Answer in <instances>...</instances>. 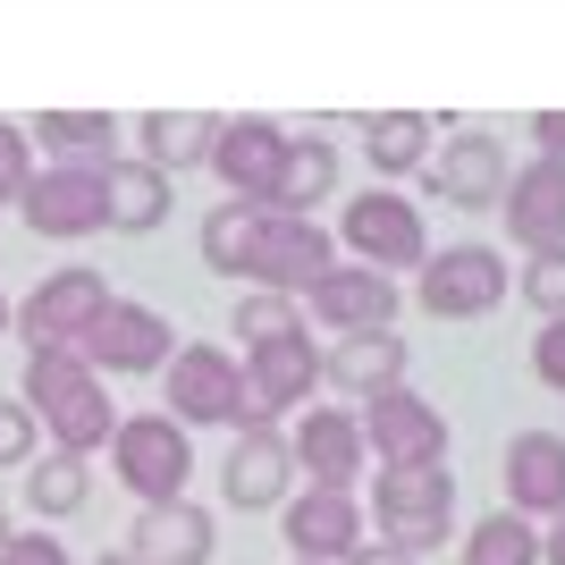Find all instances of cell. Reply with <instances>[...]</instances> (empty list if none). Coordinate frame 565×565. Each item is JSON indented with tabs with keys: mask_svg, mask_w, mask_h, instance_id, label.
<instances>
[{
	"mask_svg": "<svg viewBox=\"0 0 565 565\" xmlns=\"http://www.w3.org/2000/svg\"><path fill=\"white\" fill-rule=\"evenodd\" d=\"M203 262L212 270H245V279H270V287H312L330 262V236L296 212H270V203H228V212L203 220Z\"/></svg>",
	"mask_w": 565,
	"mask_h": 565,
	"instance_id": "cell-1",
	"label": "cell"
},
{
	"mask_svg": "<svg viewBox=\"0 0 565 565\" xmlns=\"http://www.w3.org/2000/svg\"><path fill=\"white\" fill-rule=\"evenodd\" d=\"M25 414L51 430L60 456H94L102 439L118 430L110 397H102V372L76 347H34L25 354Z\"/></svg>",
	"mask_w": 565,
	"mask_h": 565,
	"instance_id": "cell-2",
	"label": "cell"
},
{
	"mask_svg": "<svg viewBox=\"0 0 565 565\" xmlns=\"http://www.w3.org/2000/svg\"><path fill=\"white\" fill-rule=\"evenodd\" d=\"M448 515H456L448 465H388V472H380V548L423 557V548H439Z\"/></svg>",
	"mask_w": 565,
	"mask_h": 565,
	"instance_id": "cell-3",
	"label": "cell"
},
{
	"mask_svg": "<svg viewBox=\"0 0 565 565\" xmlns=\"http://www.w3.org/2000/svg\"><path fill=\"white\" fill-rule=\"evenodd\" d=\"M110 465H118V481H127L143 507L186 498V472H194L186 423H169V414H136V423H118L110 430Z\"/></svg>",
	"mask_w": 565,
	"mask_h": 565,
	"instance_id": "cell-4",
	"label": "cell"
},
{
	"mask_svg": "<svg viewBox=\"0 0 565 565\" xmlns=\"http://www.w3.org/2000/svg\"><path fill=\"white\" fill-rule=\"evenodd\" d=\"M312 380H321V354L305 347V338H262L254 363H245V388H236V430H270L287 414V405L305 397Z\"/></svg>",
	"mask_w": 565,
	"mask_h": 565,
	"instance_id": "cell-5",
	"label": "cell"
},
{
	"mask_svg": "<svg viewBox=\"0 0 565 565\" xmlns=\"http://www.w3.org/2000/svg\"><path fill=\"white\" fill-rule=\"evenodd\" d=\"M102 305H110V287H102V270H51L34 296H25V347H76V338L102 321Z\"/></svg>",
	"mask_w": 565,
	"mask_h": 565,
	"instance_id": "cell-6",
	"label": "cell"
},
{
	"mask_svg": "<svg viewBox=\"0 0 565 565\" xmlns=\"http://www.w3.org/2000/svg\"><path fill=\"white\" fill-rule=\"evenodd\" d=\"M212 169L228 178L236 203H279L287 136L270 127V118H236V127H212Z\"/></svg>",
	"mask_w": 565,
	"mask_h": 565,
	"instance_id": "cell-7",
	"label": "cell"
},
{
	"mask_svg": "<svg viewBox=\"0 0 565 565\" xmlns=\"http://www.w3.org/2000/svg\"><path fill=\"white\" fill-rule=\"evenodd\" d=\"M76 354L85 363H102V372H152V363H169V321L152 305H102V321L85 338H76Z\"/></svg>",
	"mask_w": 565,
	"mask_h": 565,
	"instance_id": "cell-8",
	"label": "cell"
},
{
	"mask_svg": "<svg viewBox=\"0 0 565 565\" xmlns=\"http://www.w3.org/2000/svg\"><path fill=\"white\" fill-rule=\"evenodd\" d=\"M110 169V161H102ZM102 169H43V178H25V220H34V236H94L102 228Z\"/></svg>",
	"mask_w": 565,
	"mask_h": 565,
	"instance_id": "cell-9",
	"label": "cell"
},
{
	"mask_svg": "<svg viewBox=\"0 0 565 565\" xmlns=\"http://www.w3.org/2000/svg\"><path fill=\"white\" fill-rule=\"evenodd\" d=\"M236 388H245V372L220 347L169 354V423H236Z\"/></svg>",
	"mask_w": 565,
	"mask_h": 565,
	"instance_id": "cell-10",
	"label": "cell"
},
{
	"mask_svg": "<svg viewBox=\"0 0 565 565\" xmlns=\"http://www.w3.org/2000/svg\"><path fill=\"white\" fill-rule=\"evenodd\" d=\"M363 439L380 448V465H439V456H448V423H439L423 397H405V388H380L372 397Z\"/></svg>",
	"mask_w": 565,
	"mask_h": 565,
	"instance_id": "cell-11",
	"label": "cell"
},
{
	"mask_svg": "<svg viewBox=\"0 0 565 565\" xmlns=\"http://www.w3.org/2000/svg\"><path fill=\"white\" fill-rule=\"evenodd\" d=\"M287 548H296V565H347L354 548H363L354 498L347 490H305L287 507Z\"/></svg>",
	"mask_w": 565,
	"mask_h": 565,
	"instance_id": "cell-12",
	"label": "cell"
},
{
	"mask_svg": "<svg viewBox=\"0 0 565 565\" xmlns=\"http://www.w3.org/2000/svg\"><path fill=\"white\" fill-rule=\"evenodd\" d=\"M347 245L363 254V270H380V279H388V262H423V220H414V203H405V194H354Z\"/></svg>",
	"mask_w": 565,
	"mask_h": 565,
	"instance_id": "cell-13",
	"label": "cell"
},
{
	"mask_svg": "<svg viewBox=\"0 0 565 565\" xmlns=\"http://www.w3.org/2000/svg\"><path fill=\"white\" fill-rule=\"evenodd\" d=\"M498 296H507V262H498L490 245H456V254H439L423 270V305L456 312V321H465V312H490Z\"/></svg>",
	"mask_w": 565,
	"mask_h": 565,
	"instance_id": "cell-14",
	"label": "cell"
},
{
	"mask_svg": "<svg viewBox=\"0 0 565 565\" xmlns=\"http://www.w3.org/2000/svg\"><path fill=\"white\" fill-rule=\"evenodd\" d=\"M212 515L203 507H186V498H161V507H143L136 532H127V557L136 565H203L212 557Z\"/></svg>",
	"mask_w": 565,
	"mask_h": 565,
	"instance_id": "cell-15",
	"label": "cell"
},
{
	"mask_svg": "<svg viewBox=\"0 0 565 565\" xmlns=\"http://www.w3.org/2000/svg\"><path fill=\"white\" fill-rule=\"evenodd\" d=\"M220 481H228V507H279L287 481H296V456H287L279 430H236Z\"/></svg>",
	"mask_w": 565,
	"mask_h": 565,
	"instance_id": "cell-16",
	"label": "cell"
},
{
	"mask_svg": "<svg viewBox=\"0 0 565 565\" xmlns=\"http://www.w3.org/2000/svg\"><path fill=\"white\" fill-rule=\"evenodd\" d=\"M287 456L312 472V490H347L363 472V423L354 414H305V430L287 439Z\"/></svg>",
	"mask_w": 565,
	"mask_h": 565,
	"instance_id": "cell-17",
	"label": "cell"
},
{
	"mask_svg": "<svg viewBox=\"0 0 565 565\" xmlns=\"http://www.w3.org/2000/svg\"><path fill=\"white\" fill-rule=\"evenodd\" d=\"M507 498L523 515H565V439L557 430H523L507 448Z\"/></svg>",
	"mask_w": 565,
	"mask_h": 565,
	"instance_id": "cell-18",
	"label": "cell"
},
{
	"mask_svg": "<svg viewBox=\"0 0 565 565\" xmlns=\"http://www.w3.org/2000/svg\"><path fill=\"white\" fill-rule=\"evenodd\" d=\"M312 312L330 321V330H388V312H397V287L380 279V270H321L312 279Z\"/></svg>",
	"mask_w": 565,
	"mask_h": 565,
	"instance_id": "cell-19",
	"label": "cell"
},
{
	"mask_svg": "<svg viewBox=\"0 0 565 565\" xmlns=\"http://www.w3.org/2000/svg\"><path fill=\"white\" fill-rule=\"evenodd\" d=\"M498 203H507V228H515L523 245H541V254H548V245L565 236V161H532L515 186L498 194Z\"/></svg>",
	"mask_w": 565,
	"mask_h": 565,
	"instance_id": "cell-20",
	"label": "cell"
},
{
	"mask_svg": "<svg viewBox=\"0 0 565 565\" xmlns=\"http://www.w3.org/2000/svg\"><path fill=\"white\" fill-rule=\"evenodd\" d=\"M169 178L152 161H110L102 169V228H161Z\"/></svg>",
	"mask_w": 565,
	"mask_h": 565,
	"instance_id": "cell-21",
	"label": "cell"
},
{
	"mask_svg": "<svg viewBox=\"0 0 565 565\" xmlns=\"http://www.w3.org/2000/svg\"><path fill=\"white\" fill-rule=\"evenodd\" d=\"M439 194L465 203V212L498 203V194H507V152H498L490 136H456L448 152H439Z\"/></svg>",
	"mask_w": 565,
	"mask_h": 565,
	"instance_id": "cell-22",
	"label": "cell"
},
{
	"mask_svg": "<svg viewBox=\"0 0 565 565\" xmlns=\"http://www.w3.org/2000/svg\"><path fill=\"white\" fill-rule=\"evenodd\" d=\"M397 372H405V347L388 330H354L347 347L330 354V380L347 397H380V388H397Z\"/></svg>",
	"mask_w": 565,
	"mask_h": 565,
	"instance_id": "cell-23",
	"label": "cell"
},
{
	"mask_svg": "<svg viewBox=\"0 0 565 565\" xmlns=\"http://www.w3.org/2000/svg\"><path fill=\"white\" fill-rule=\"evenodd\" d=\"M85 490H94V472H85V456H34V465H25V507H34V515H76V507H85Z\"/></svg>",
	"mask_w": 565,
	"mask_h": 565,
	"instance_id": "cell-24",
	"label": "cell"
},
{
	"mask_svg": "<svg viewBox=\"0 0 565 565\" xmlns=\"http://www.w3.org/2000/svg\"><path fill=\"white\" fill-rule=\"evenodd\" d=\"M212 152V118H186V110H152L143 118V161L161 169H186V161H203Z\"/></svg>",
	"mask_w": 565,
	"mask_h": 565,
	"instance_id": "cell-25",
	"label": "cell"
},
{
	"mask_svg": "<svg viewBox=\"0 0 565 565\" xmlns=\"http://www.w3.org/2000/svg\"><path fill=\"white\" fill-rule=\"evenodd\" d=\"M330 178H338V152H330V143H287L279 203H270V212H296V220H305V212H312V194H330Z\"/></svg>",
	"mask_w": 565,
	"mask_h": 565,
	"instance_id": "cell-26",
	"label": "cell"
},
{
	"mask_svg": "<svg viewBox=\"0 0 565 565\" xmlns=\"http://www.w3.org/2000/svg\"><path fill=\"white\" fill-rule=\"evenodd\" d=\"M465 565H541V532H532L523 515H490L465 541Z\"/></svg>",
	"mask_w": 565,
	"mask_h": 565,
	"instance_id": "cell-27",
	"label": "cell"
},
{
	"mask_svg": "<svg viewBox=\"0 0 565 565\" xmlns=\"http://www.w3.org/2000/svg\"><path fill=\"white\" fill-rule=\"evenodd\" d=\"M34 136L60 143V152H102V161H110V136H118V127L102 110H43V118H34Z\"/></svg>",
	"mask_w": 565,
	"mask_h": 565,
	"instance_id": "cell-28",
	"label": "cell"
},
{
	"mask_svg": "<svg viewBox=\"0 0 565 565\" xmlns=\"http://www.w3.org/2000/svg\"><path fill=\"white\" fill-rule=\"evenodd\" d=\"M363 136H372V161H380V169H414V161H423V118H414V110L372 118Z\"/></svg>",
	"mask_w": 565,
	"mask_h": 565,
	"instance_id": "cell-29",
	"label": "cell"
},
{
	"mask_svg": "<svg viewBox=\"0 0 565 565\" xmlns=\"http://www.w3.org/2000/svg\"><path fill=\"white\" fill-rule=\"evenodd\" d=\"M523 296H532L541 312H565V245H548V254L523 270Z\"/></svg>",
	"mask_w": 565,
	"mask_h": 565,
	"instance_id": "cell-30",
	"label": "cell"
},
{
	"mask_svg": "<svg viewBox=\"0 0 565 565\" xmlns=\"http://www.w3.org/2000/svg\"><path fill=\"white\" fill-rule=\"evenodd\" d=\"M0 465H34V414H25V397H0Z\"/></svg>",
	"mask_w": 565,
	"mask_h": 565,
	"instance_id": "cell-31",
	"label": "cell"
},
{
	"mask_svg": "<svg viewBox=\"0 0 565 565\" xmlns=\"http://www.w3.org/2000/svg\"><path fill=\"white\" fill-rule=\"evenodd\" d=\"M236 330L262 347V338H287V330H296V312H287V296H254V305L236 312Z\"/></svg>",
	"mask_w": 565,
	"mask_h": 565,
	"instance_id": "cell-32",
	"label": "cell"
},
{
	"mask_svg": "<svg viewBox=\"0 0 565 565\" xmlns=\"http://www.w3.org/2000/svg\"><path fill=\"white\" fill-rule=\"evenodd\" d=\"M25 178H34V161H25V136L9 127V118H0V203H18Z\"/></svg>",
	"mask_w": 565,
	"mask_h": 565,
	"instance_id": "cell-33",
	"label": "cell"
},
{
	"mask_svg": "<svg viewBox=\"0 0 565 565\" xmlns=\"http://www.w3.org/2000/svg\"><path fill=\"white\" fill-rule=\"evenodd\" d=\"M0 565H76L68 548L51 541V532H9V548H0Z\"/></svg>",
	"mask_w": 565,
	"mask_h": 565,
	"instance_id": "cell-34",
	"label": "cell"
},
{
	"mask_svg": "<svg viewBox=\"0 0 565 565\" xmlns=\"http://www.w3.org/2000/svg\"><path fill=\"white\" fill-rule=\"evenodd\" d=\"M532 372H541L548 388H565V312H557V321H548L541 338H532Z\"/></svg>",
	"mask_w": 565,
	"mask_h": 565,
	"instance_id": "cell-35",
	"label": "cell"
},
{
	"mask_svg": "<svg viewBox=\"0 0 565 565\" xmlns=\"http://www.w3.org/2000/svg\"><path fill=\"white\" fill-rule=\"evenodd\" d=\"M532 127H541V143H548V161H565V110H541V118H532Z\"/></svg>",
	"mask_w": 565,
	"mask_h": 565,
	"instance_id": "cell-36",
	"label": "cell"
},
{
	"mask_svg": "<svg viewBox=\"0 0 565 565\" xmlns=\"http://www.w3.org/2000/svg\"><path fill=\"white\" fill-rule=\"evenodd\" d=\"M347 565H414V557H397V548H380V541H363V548H354Z\"/></svg>",
	"mask_w": 565,
	"mask_h": 565,
	"instance_id": "cell-37",
	"label": "cell"
},
{
	"mask_svg": "<svg viewBox=\"0 0 565 565\" xmlns=\"http://www.w3.org/2000/svg\"><path fill=\"white\" fill-rule=\"evenodd\" d=\"M541 557H548V565H565V515H557V532L541 541Z\"/></svg>",
	"mask_w": 565,
	"mask_h": 565,
	"instance_id": "cell-38",
	"label": "cell"
},
{
	"mask_svg": "<svg viewBox=\"0 0 565 565\" xmlns=\"http://www.w3.org/2000/svg\"><path fill=\"white\" fill-rule=\"evenodd\" d=\"M102 565H136V557H127V548H110V557H102Z\"/></svg>",
	"mask_w": 565,
	"mask_h": 565,
	"instance_id": "cell-39",
	"label": "cell"
},
{
	"mask_svg": "<svg viewBox=\"0 0 565 565\" xmlns=\"http://www.w3.org/2000/svg\"><path fill=\"white\" fill-rule=\"evenodd\" d=\"M0 330H9V296H0Z\"/></svg>",
	"mask_w": 565,
	"mask_h": 565,
	"instance_id": "cell-40",
	"label": "cell"
},
{
	"mask_svg": "<svg viewBox=\"0 0 565 565\" xmlns=\"http://www.w3.org/2000/svg\"><path fill=\"white\" fill-rule=\"evenodd\" d=\"M0 548H9V515H0Z\"/></svg>",
	"mask_w": 565,
	"mask_h": 565,
	"instance_id": "cell-41",
	"label": "cell"
}]
</instances>
